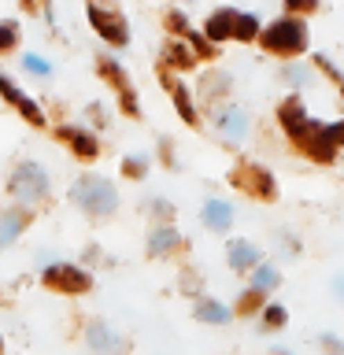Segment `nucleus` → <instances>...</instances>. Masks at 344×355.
Instances as JSON below:
<instances>
[{"instance_id":"1","label":"nucleus","mask_w":344,"mask_h":355,"mask_svg":"<svg viewBox=\"0 0 344 355\" xmlns=\"http://www.w3.org/2000/svg\"><path fill=\"white\" fill-rule=\"evenodd\" d=\"M71 200L82 211H89L93 218H108L111 211L119 207V193L115 185L108 182V178H96V174H85L78 178V182L71 185Z\"/></svg>"},{"instance_id":"2","label":"nucleus","mask_w":344,"mask_h":355,"mask_svg":"<svg viewBox=\"0 0 344 355\" xmlns=\"http://www.w3.org/2000/svg\"><path fill=\"white\" fill-rule=\"evenodd\" d=\"M259 41H263V49L266 52H277V55H296V52H304L307 49V26L300 19H277L270 22L263 33H259Z\"/></svg>"},{"instance_id":"3","label":"nucleus","mask_w":344,"mask_h":355,"mask_svg":"<svg viewBox=\"0 0 344 355\" xmlns=\"http://www.w3.org/2000/svg\"><path fill=\"white\" fill-rule=\"evenodd\" d=\"M8 189H11V196L22 204V211H26V207L41 204V200L49 196V174H44V166H37V163H19L15 174H11V182H8Z\"/></svg>"},{"instance_id":"4","label":"nucleus","mask_w":344,"mask_h":355,"mask_svg":"<svg viewBox=\"0 0 344 355\" xmlns=\"http://www.w3.org/2000/svg\"><path fill=\"white\" fill-rule=\"evenodd\" d=\"M230 182L237 189H244V193H252L255 200H274L277 196V185H274L270 171H263L259 163H241L237 171H233Z\"/></svg>"},{"instance_id":"5","label":"nucleus","mask_w":344,"mask_h":355,"mask_svg":"<svg viewBox=\"0 0 344 355\" xmlns=\"http://www.w3.org/2000/svg\"><path fill=\"white\" fill-rule=\"evenodd\" d=\"M49 288H55V293H67V296H78L89 288V274L82 270V266H71V263H52L44 266V277H41Z\"/></svg>"},{"instance_id":"6","label":"nucleus","mask_w":344,"mask_h":355,"mask_svg":"<svg viewBox=\"0 0 344 355\" xmlns=\"http://www.w3.org/2000/svg\"><path fill=\"white\" fill-rule=\"evenodd\" d=\"M89 22L96 26V33L104 41L111 44H126L130 41V30H126V19L119 15V11H111V8H100V4H89Z\"/></svg>"},{"instance_id":"7","label":"nucleus","mask_w":344,"mask_h":355,"mask_svg":"<svg viewBox=\"0 0 344 355\" xmlns=\"http://www.w3.org/2000/svg\"><path fill=\"white\" fill-rule=\"evenodd\" d=\"M293 144H296L304 155H311L315 163H333V155H337V148L326 141V126H318V122H311V126L300 133Z\"/></svg>"},{"instance_id":"8","label":"nucleus","mask_w":344,"mask_h":355,"mask_svg":"<svg viewBox=\"0 0 344 355\" xmlns=\"http://www.w3.org/2000/svg\"><path fill=\"white\" fill-rule=\"evenodd\" d=\"M100 74L108 78L111 85L119 89V96H122V111L126 115H137V96H133V85H130V78H126V71L111 60V55H100Z\"/></svg>"},{"instance_id":"9","label":"nucleus","mask_w":344,"mask_h":355,"mask_svg":"<svg viewBox=\"0 0 344 355\" xmlns=\"http://www.w3.org/2000/svg\"><path fill=\"white\" fill-rule=\"evenodd\" d=\"M160 78H163V85H166V93H171V100H174V107H178V115L185 119V126H200V119H196V107H193V96H189V89L178 82V78L171 74V71H160Z\"/></svg>"},{"instance_id":"10","label":"nucleus","mask_w":344,"mask_h":355,"mask_svg":"<svg viewBox=\"0 0 344 355\" xmlns=\"http://www.w3.org/2000/svg\"><path fill=\"white\" fill-rule=\"evenodd\" d=\"M215 130H218L230 144H237L244 133H248V115H244L241 107H222L218 115H215Z\"/></svg>"},{"instance_id":"11","label":"nucleus","mask_w":344,"mask_h":355,"mask_svg":"<svg viewBox=\"0 0 344 355\" xmlns=\"http://www.w3.org/2000/svg\"><path fill=\"white\" fill-rule=\"evenodd\" d=\"M0 96H4L8 104H15V107L22 111V115H26V119L33 122V126H44V111H41L37 104H33L30 96H22V93H19V85L11 82V78H0Z\"/></svg>"},{"instance_id":"12","label":"nucleus","mask_w":344,"mask_h":355,"mask_svg":"<svg viewBox=\"0 0 344 355\" xmlns=\"http://www.w3.org/2000/svg\"><path fill=\"white\" fill-rule=\"evenodd\" d=\"M277 119H282V130L289 133V137H300L307 126H311V119H307V111H304V104H300L296 96H289L285 104H282V111H277Z\"/></svg>"},{"instance_id":"13","label":"nucleus","mask_w":344,"mask_h":355,"mask_svg":"<svg viewBox=\"0 0 344 355\" xmlns=\"http://www.w3.org/2000/svg\"><path fill=\"white\" fill-rule=\"evenodd\" d=\"M89 348H93L96 355H119L122 348H126V344H122V337L119 333H111L104 322H93V326H89Z\"/></svg>"},{"instance_id":"14","label":"nucleus","mask_w":344,"mask_h":355,"mask_svg":"<svg viewBox=\"0 0 344 355\" xmlns=\"http://www.w3.org/2000/svg\"><path fill=\"white\" fill-rule=\"evenodd\" d=\"M233 26H237V11H233V8H218L215 15H207V22H204V37L211 44L226 41V37H233Z\"/></svg>"},{"instance_id":"15","label":"nucleus","mask_w":344,"mask_h":355,"mask_svg":"<svg viewBox=\"0 0 344 355\" xmlns=\"http://www.w3.org/2000/svg\"><path fill=\"white\" fill-rule=\"evenodd\" d=\"M30 226V211L22 207H8L0 211V248H8V244H15V237L22 230Z\"/></svg>"},{"instance_id":"16","label":"nucleus","mask_w":344,"mask_h":355,"mask_svg":"<svg viewBox=\"0 0 344 355\" xmlns=\"http://www.w3.org/2000/svg\"><path fill=\"white\" fill-rule=\"evenodd\" d=\"M55 137L71 144V148H74V155H82V159H93V155L100 152V148H96V137H93V133H85V130H78V126H60V130H55Z\"/></svg>"},{"instance_id":"17","label":"nucleus","mask_w":344,"mask_h":355,"mask_svg":"<svg viewBox=\"0 0 344 355\" xmlns=\"http://www.w3.org/2000/svg\"><path fill=\"white\" fill-rule=\"evenodd\" d=\"M178 244H182V237H178V230L174 226H160V230H152L148 233V255H171L178 252Z\"/></svg>"},{"instance_id":"18","label":"nucleus","mask_w":344,"mask_h":355,"mask_svg":"<svg viewBox=\"0 0 344 355\" xmlns=\"http://www.w3.org/2000/svg\"><path fill=\"white\" fill-rule=\"evenodd\" d=\"M226 255H230L233 270H255V266H259V248L248 244V241H233Z\"/></svg>"},{"instance_id":"19","label":"nucleus","mask_w":344,"mask_h":355,"mask_svg":"<svg viewBox=\"0 0 344 355\" xmlns=\"http://www.w3.org/2000/svg\"><path fill=\"white\" fill-rule=\"evenodd\" d=\"M200 218H204L211 230L222 233V230H230V222H233V207L226 204V200H207V204H204V215H200Z\"/></svg>"},{"instance_id":"20","label":"nucleus","mask_w":344,"mask_h":355,"mask_svg":"<svg viewBox=\"0 0 344 355\" xmlns=\"http://www.w3.org/2000/svg\"><path fill=\"white\" fill-rule=\"evenodd\" d=\"M163 60H166V67H178V71H189V67L196 63V52L189 49L185 41H166V44H163Z\"/></svg>"},{"instance_id":"21","label":"nucleus","mask_w":344,"mask_h":355,"mask_svg":"<svg viewBox=\"0 0 344 355\" xmlns=\"http://www.w3.org/2000/svg\"><path fill=\"white\" fill-rule=\"evenodd\" d=\"M196 318H200V322H215V326H222V322H230V307L215 304V300H204V304H196Z\"/></svg>"},{"instance_id":"22","label":"nucleus","mask_w":344,"mask_h":355,"mask_svg":"<svg viewBox=\"0 0 344 355\" xmlns=\"http://www.w3.org/2000/svg\"><path fill=\"white\" fill-rule=\"evenodd\" d=\"M277 282H282V274H277L274 266H255L252 270V288L255 293H270V288H277Z\"/></svg>"},{"instance_id":"23","label":"nucleus","mask_w":344,"mask_h":355,"mask_svg":"<svg viewBox=\"0 0 344 355\" xmlns=\"http://www.w3.org/2000/svg\"><path fill=\"white\" fill-rule=\"evenodd\" d=\"M233 37H237V41H255V37H259V19H255V15H237Z\"/></svg>"},{"instance_id":"24","label":"nucleus","mask_w":344,"mask_h":355,"mask_svg":"<svg viewBox=\"0 0 344 355\" xmlns=\"http://www.w3.org/2000/svg\"><path fill=\"white\" fill-rule=\"evenodd\" d=\"M285 318H289V311H285L282 304H266V307H263V326H266V329H282Z\"/></svg>"},{"instance_id":"25","label":"nucleus","mask_w":344,"mask_h":355,"mask_svg":"<svg viewBox=\"0 0 344 355\" xmlns=\"http://www.w3.org/2000/svg\"><path fill=\"white\" fill-rule=\"evenodd\" d=\"M230 89V74H204V96H218Z\"/></svg>"},{"instance_id":"26","label":"nucleus","mask_w":344,"mask_h":355,"mask_svg":"<svg viewBox=\"0 0 344 355\" xmlns=\"http://www.w3.org/2000/svg\"><path fill=\"white\" fill-rule=\"evenodd\" d=\"M259 307H263V293L248 288V293L241 296V304H237V315H252V311H259Z\"/></svg>"},{"instance_id":"27","label":"nucleus","mask_w":344,"mask_h":355,"mask_svg":"<svg viewBox=\"0 0 344 355\" xmlns=\"http://www.w3.org/2000/svg\"><path fill=\"white\" fill-rule=\"evenodd\" d=\"M15 41H19V26L15 22H0V52L15 49Z\"/></svg>"},{"instance_id":"28","label":"nucleus","mask_w":344,"mask_h":355,"mask_svg":"<svg viewBox=\"0 0 344 355\" xmlns=\"http://www.w3.org/2000/svg\"><path fill=\"white\" fill-rule=\"evenodd\" d=\"M166 26H171V33H178V41L189 33V19L182 15V11H166Z\"/></svg>"},{"instance_id":"29","label":"nucleus","mask_w":344,"mask_h":355,"mask_svg":"<svg viewBox=\"0 0 344 355\" xmlns=\"http://www.w3.org/2000/svg\"><path fill=\"white\" fill-rule=\"evenodd\" d=\"M22 67H26V71H33V74H41V78H49L52 74V67L41 60V55H26V60H22Z\"/></svg>"},{"instance_id":"30","label":"nucleus","mask_w":344,"mask_h":355,"mask_svg":"<svg viewBox=\"0 0 344 355\" xmlns=\"http://www.w3.org/2000/svg\"><path fill=\"white\" fill-rule=\"evenodd\" d=\"M285 82L307 85V82H311V71H307V67H285Z\"/></svg>"},{"instance_id":"31","label":"nucleus","mask_w":344,"mask_h":355,"mask_svg":"<svg viewBox=\"0 0 344 355\" xmlns=\"http://www.w3.org/2000/svg\"><path fill=\"white\" fill-rule=\"evenodd\" d=\"M326 141L333 144V148H341V144H344V122H333V126H326Z\"/></svg>"},{"instance_id":"32","label":"nucleus","mask_w":344,"mask_h":355,"mask_svg":"<svg viewBox=\"0 0 344 355\" xmlns=\"http://www.w3.org/2000/svg\"><path fill=\"white\" fill-rule=\"evenodd\" d=\"M322 348H326L329 355H344V344L333 337V333H326V337H322Z\"/></svg>"},{"instance_id":"33","label":"nucleus","mask_w":344,"mask_h":355,"mask_svg":"<svg viewBox=\"0 0 344 355\" xmlns=\"http://www.w3.org/2000/svg\"><path fill=\"white\" fill-rule=\"evenodd\" d=\"M122 171H126L130 178H141L144 174V159H133V155H130V159L122 163Z\"/></svg>"},{"instance_id":"34","label":"nucleus","mask_w":344,"mask_h":355,"mask_svg":"<svg viewBox=\"0 0 344 355\" xmlns=\"http://www.w3.org/2000/svg\"><path fill=\"white\" fill-rule=\"evenodd\" d=\"M152 211H155L160 218H171V215H174V207L166 204V200H155V204H152Z\"/></svg>"},{"instance_id":"35","label":"nucleus","mask_w":344,"mask_h":355,"mask_svg":"<svg viewBox=\"0 0 344 355\" xmlns=\"http://www.w3.org/2000/svg\"><path fill=\"white\" fill-rule=\"evenodd\" d=\"M333 293H337V300H344V274L333 277Z\"/></svg>"},{"instance_id":"36","label":"nucleus","mask_w":344,"mask_h":355,"mask_svg":"<svg viewBox=\"0 0 344 355\" xmlns=\"http://www.w3.org/2000/svg\"><path fill=\"white\" fill-rule=\"evenodd\" d=\"M289 11H293V15H296V11H311V4H296V0H289Z\"/></svg>"}]
</instances>
